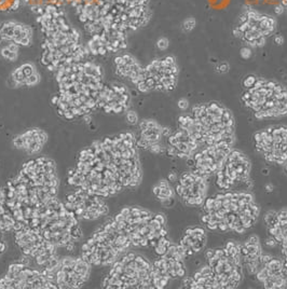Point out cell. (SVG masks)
<instances>
[{"mask_svg":"<svg viewBox=\"0 0 287 289\" xmlns=\"http://www.w3.org/2000/svg\"><path fill=\"white\" fill-rule=\"evenodd\" d=\"M151 0H66L89 37L128 36L151 20Z\"/></svg>","mask_w":287,"mask_h":289,"instance_id":"6da1fadb","label":"cell"},{"mask_svg":"<svg viewBox=\"0 0 287 289\" xmlns=\"http://www.w3.org/2000/svg\"><path fill=\"white\" fill-rule=\"evenodd\" d=\"M57 92L51 103L56 113L66 121L87 118L98 110L104 87V70L99 64L82 60L55 72Z\"/></svg>","mask_w":287,"mask_h":289,"instance_id":"7a4b0ae2","label":"cell"},{"mask_svg":"<svg viewBox=\"0 0 287 289\" xmlns=\"http://www.w3.org/2000/svg\"><path fill=\"white\" fill-rule=\"evenodd\" d=\"M58 188L55 162L40 157L26 162L3 190L9 211L21 228H25L34 211L57 198Z\"/></svg>","mask_w":287,"mask_h":289,"instance_id":"3957f363","label":"cell"},{"mask_svg":"<svg viewBox=\"0 0 287 289\" xmlns=\"http://www.w3.org/2000/svg\"><path fill=\"white\" fill-rule=\"evenodd\" d=\"M41 33L40 62L55 73L65 66L87 60L89 52L82 36L67 17L64 7L46 4L33 11Z\"/></svg>","mask_w":287,"mask_h":289,"instance_id":"277c9868","label":"cell"},{"mask_svg":"<svg viewBox=\"0 0 287 289\" xmlns=\"http://www.w3.org/2000/svg\"><path fill=\"white\" fill-rule=\"evenodd\" d=\"M67 182L74 188L104 198L123 190L98 140L80 152L76 166L69 171Z\"/></svg>","mask_w":287,"mask_h":289,"instance_id":"5b68a950","label":"cell"},{"mask_svg":"<svg viewBox=\"0 0 287 289\" xmlns=\"http://www.w3.org/2000/svg\"><path fill=\"white\" fill-rule=\"evenodd\" d=\"M27 228L40 232L57 248H72L82 238L79 219L58 198L33 211Z\"/></svg>","mask_w":287,"mask_h":289,"instance_id":"8992f818","label":"cell"},{"mask_svg":"<svg viewBox=\"0 0 287 289\" xmlns=\"http://www.w3.org/2000/svg\"><path fill=\"white\" fill-rule=\"evenodd\" d=\"M132 246L128 234L112 217L94 232L81 247V257L92 266L111 265Z\"/></svg>","mask_w":287,"mask_h":289,"instance_id":"52a82bcc","label":"cell"},{"mask_svg":"<svg viewBox=\"0 0 287 289\" xmlns=\"http://www.w3.org/2000/svg\"><path fill=\"white\" fill-rule=\"evenodd\" d=\"M109 157L123 189L136 188L141 181V168L137 153L136 137L125 132L99 140Z\"/></svg>","mask_w":287,"mask_h":289,"instance_id":"ba28073f","label":"cell"},{"mask_svg":"<svg viewBox=\"0 0 287 289\" xmlns=\"http://www.w3.org/2000/svg\"><path fill=\"white\" fill-rule=\"evenodd\" d=\"M114 219L128 234L132 246L153 248L162 236L168 235L165 217L141 207H124Z\"/></svg>","mask_w":287,"mask_h":289,"instance_id":"9c48e42d","label":"cell"},{"mask_svg":"<svg viewBox=\"0 0 287 289\" xmlns=\"http://www.w3.org/2000/svg\"><path fill=\"white\" fill-rule=\"evenodd\" d=\"M104 288H152V265L141 255L124 252L111 265Z\"/></svg>","mask_w":287,"mask_h":289,"instance_id":"30bf717a","label":"cell"},{"mask_svg":"<svg viewBox=\"0 0 287 289\" xmlns=\"http://www.w3.org/2000/svg\"><path fill=\"white\" fill-rule=\"evenodd\" d=\"M242 101L257 119L286 116L287 87L276 81L258 78L254 87L242 94Z\"/></svg>","mask_w":287,"mask_h":289,"instance_id":"8fae6325","label":"cell"},{"mask_svg":"<svg viewBox=\"0 0 287 289\" xmlns=\"http://www.w3.org/2000/svg\"><path fill=\"white\" fill-rule=\"evenodd\" d=\"M14 241L24 256L33 259L38 268L54 282V274L61 260L57 247L47 241L39 231L27 227L14 232Z\"/></svg>","mask_w":287,"mask_h":289,"instance_id":"7c38bea8","label":"cell"},{"mask_svg":"<svg viewBox=\"0 0 287 289\" xmlns=\"http://www.w3.org/2000/svg\"><path fill=\"white\" fill-rule=\"evenodd\" d=\"M276 28V19L255 9L246 8L240 14L233 28V35L248 48H261L266 44L267 39L275 33Z\"/></svg>","mask_w":287,"mask_h":289,"instance_id":"4fadbf2b","label":"cell"},{"mask_svg":"<svg viewBox=\"0 0 287 289\" xmlns=\"http://www.w3.org/2000/svg\"><path fill=\"white\" fill-rule=\"evenodd\" d=\"M178 72L177 63L173 56L155 58L144 67L141 80L135 87L141 93L172 91L177 85Z\"/></svg>","mask_w":287,"mask_h":289,"instance_id":"5bb4252c","label":"cell"},{"mask_svg":"<svg viewBox=\"0 0 287 289\" xmlns=\"http://www.w3.org/2000/svg\"><path fill=\"white\" fill-rule=\"evenodd\" d=\"M57 289L40 269H34L23 262L9 265L6 275L0 278V289Z\"/></svg>","mask_w":287,"mask_h":289,"instance_id":"9a60e30c","label":"cell"},{"mask_svg":"<svg viewBox=\"0 0 287 289\" xmlns=\"http://www.w3.org/2000/svg\"><path fill=\"white\" fill-rule=\"evenodd\" d=\"M64 204L79 220H96L109 213L104 198L81 189L74 188V191L66 195Z\"/></svg>","mask_w":287,"mask_h":289,"instance_id":"2e32d148","label":"cell"},{"mask_svg":"<svg viewBox=\"0 0 287 289\" xmlns=\"http://www.w3.org/2000/svg\"><path fill=\"white\" fill-rule=\"evenodd\" d=\"M249 171L250 162L245 154L239 150H231L216 171V185L221 190L229 191L236 184L247 182Z\"/></svg>","mask_w":287,"mask_h":289,"instance_id":"e0dca14e","label":"cell"},{"mask_svg":"<svg viewBox=\"0 0 287 289\" xmlns=\"http://www.w3.org/2000/svg\"><path fill=\"white\" fill-rule=\"evenodd\" d=\"M92 265L82 257H65L61 259L54 274V283L61 289L80 288L87 283Z\"/></svg>","mask_w":287,"mask_h":289,"instance_id":"ac0fdd59","label":"cell"},{"mask_svg":"<svg viewBox=\"0 0 287 289\" xmlns=\"http://www.w3.org/2000/svg\"><path fill=\"white\" fill-rule=\"evenodd\" d=\"M131 100L130 90L124 84L119 82L104 84L99 96L98 110L111 114L123 113L128 110Z\"/></svg>","mask_w":287,"mask_h":289,"instance_id":"d6986e66","label":"cell"},{"mask_svg":"<svg viewBox=\"0 0 287 289\" xmlns=\"http://www.w3.org/2000/svg\"><path fill=\"white\" fill-rule=\"evenodd\" d=\"M207 184L205 178L186 171L182 174L176 184V193L189 206H200L204 203Z\"/></svg>","mask_w":287,"mask_h":289,"instance_id":"ffe728a7","label":"cell"},{"mask_svg":"<svg viewBox=\"0 0 287 289\" xmlns=\"http://www.w3.org/2000/svg\"><path fill=\"white\" fill-rule=\"evenodd\" d=\"M0 35L2 41L14 43L21 48H27L33 44L34 29L30 25L23 22L8 20L0 23Z\"/></svg>","mask_w":287,"mask_h":289,"instance_id":"44dd1931","label":"cell"},{"mask_svg":"<svg viewBox=\"0 0 287 289\" xmlns=\"http://www.w3.org/2000/svg\"><path fill=\"white\" fill-rule=\"evenodd\" d=\"M48 141V134L46 131L39 127H33L16 135L13 138L12 144L19 150L28 154H37L43 149Z\"/></svg>","mask_w":287,"mask_h":289,"instance_id":"7402d4cb","label":"cell"},{"mask_svg":"<svg viewBox=\"0 0 287 289\" xmlns=\"http://www.w3.org/2000/svg\"><path fill=\"white\" fill-rule=\"evenodd\" d=\"M114 72L118 77L128 80L134 87L141 80L144 67L130 53H120L114 60Z\"/></svg>","mask_w":287,"mask_h":289,"instance_id":"603a6c76","label":"cell"},{"mask_svg":"<svg viewBox=\"0 0 287 289\" xmlns=\"http://www.w3.org/2000/svg\"><path fill=\"white\" fill-rule=\"evenodd\" d=\"M10 80L15 87H34L41 81V76L34 63H24L10 73Z\"/></svg>","mask_w":287,"mask_h":289,"instance_id":"cb8c5ba5","label":"cell"},{"mask_svg":"<svg viewBox=\"0 0 287 289\" xmlns=\"http://www.w3.org/2000/svg\"><path fill=\"white\" fill-rule=\"evenodd\" d=\"M163 137V126L155 120H143L139 122V135L136 137V146L137 148L149 150L151 146L159 144Z\"/></svg>","mask_w":287,"mask_h":289,"instance_id":"d4e9b609","label":"cell"},{"mask_svg":"<svg viewBox=\"0 0 287 289\" xmlns=\"http://www.w3.org/2000/svg\"><path fill=\"white\" fill-rule=\"evenodd\" d=\"M206 244V234L205 230L201 227L187 228L180 238V243L186 251L187 257L199 252L204 248Z\"/></svg>","mask_w":287,"mask_h":289,"instance_id":"484cf974","label":"cell"},{"mask_svg":"<svg viewBox=\"0 0 287 289\" xmlns=\"http://www.w3.org/2000/svg\"><path fill=\"white\" fill-rule=\"evenodd\" d=\"M22 229L15 218L10 213L6 203V194L4 190L0 188V231L13 232Z\"/></svg>","mask_w":287,"mask_h":289,"instance_id":"4316f807","label":"cell"},{"mask_svg":"<svg viewBox=\"0 0 287 289\" xmlns=\"http://www.w3.org/2000/svg\"><path fill=\"white\" fill-rule=\"evenodd\" d=\"M153 194L161 203L165 200L174 198V191L172 187L169 186L168 180H161L158 182L153 187Z\"/></svg>","mask_w":287,"mask_h":289,"instance_id":"83f0119b","label":"cell"},{"mask_svg":"<svg viewBox=\"0 0 287 289\" xmlns=\"http://www.w3.org/2000/svg\"><path fill=\"white\" fill-rule=\"evenodd\" d=\"M20 48L21 47L16 46L14 43H8L6 46H3L0 50V55L2 56L3 60H6L7 62H15V60L19 58V53H20Z\"/></svg>","mask_w":287,"mask_h":289,"instance_id":"f1b7e54d","label":"cell"},{"mask_svg":"<svg viewBox=\"0 0 287 289\" xmlns=\"http://www.w3.org/2000/svg\"><path fill=\"white\" fill-rule=\"evenodd\" d=\"M24 6L23 0H0V13H12Z\"/></svg>","mask_w":287,"mask_h":289,"instance_id":"f546056e","label":"cell"},{"mask_svg":"<svg viewBox=\"0 0 287 289\" xmlns=\"http://www.w3.org/2000/svg\"><path fill=\"white\" fill-rule=\"evenodd\" d=\"M171 244H172V242L168 240V235L162 236V238L157 242V244L153 246V249H155V254H157L159 257L163 256V255L168 251V247H169Z\"/></svg>","mask_w":287,"mask_h":289,"instance_id":"4dcf8cb0","label":"cell"},{"mask_svg":"<svg viewBox=\"0 0 287 289\" xmlns=\"http://www.w3.org/2000/svg\"><path fill=\"white\" fill-rule=\"evenodd\" d=\"M276 222L284 229V232L287 229V209H282L276 211Z\"/></svg>","mask_w":287,"mask_h":289,"instance_id":"1f68e13d","label":"cell"},{"mask_svg":"<svg viewBox=\"0 0 287 289\" xmlns=\"http://www.w3.org/2000/svg\"><path fill=\"white\" fill-rule=\"evenodd\" d=\"M257 80H258V77H256L255 74H248V76H246L243 79V82H242L244 90L250 89L252 87H254L255 83L257 82Z\"/></svg>","mask_w":287,"mask_h":289,"instance_id":"d6a6232c","label":"cell"},{"mask_svg":"<svg viewBox=\"0 0 287 289\" xmlns=\"http://www.w3.org/2000/svg\"><path fill=\"white\" fill-rule=\"evenodd\" d=\"M196 25V22L193 17H188L182 22V30L186 31V33H190L191 30H193L194 27Z\"/></svg>","mask_w":287,"mask_h":289,"instance_id":"836d02e7","label":"cell"},{"mask_svg":"<svg viewBox=\"0 0 287 289\" xmlns=\"http://www.w3.org/2000/svg\"><path fill=\"white\" fill-rule=\"evenodd\" d=\"M125 113H126L125 118H126V121H128V124H131V125H135V124L138 123V116H137V113L135 111L128 110Z\"/></svg>","mask_w":287,"mask_h":289,"instance_id":"e575fe53","label":"cell"},{"mask_svg":"<svg viewBox=\"0 0 287 289\" xmlns=\"http://www.w3.org/2000/svg\"><path fill=\"white\" fill-rule=\"evenodd\" d=\"M263 220H264V223L267 225V227L273 225V223L276 221V211H268V213L264 215Z\"/></svg>","mask_w":287,"mask_h":289,"instance_id":"d590c367","label":"cell"},{"mask_svg":"<svg viewBox=\"0 0 287 289\" xmlns=\"http://www.w3.org/2000/svg\"><path fill=\"white\" fill-rule=\"evenodd\" d=\"M157 47L159 50H161V51H164V50H166L168 48V40L166 39V38L164 37H161L159 40L157 41Z\"/></svg>","mask_w":287,"mask_h":289,"instance_id":"8d00e7d4","label":"cell"},{"mask_svg":"<svg viewBox=\"0 0 287 289\" xmlns=\"http://www.w3.org/2000/svg\"><path fill=\"white\" fill-rule=\"evenodd\" d=\"M7 248H8V245H7L6 241H4L3 236H2V231H0V257H1V255H3L6 252Z\"/></svg>","mask_w":287,"mask_h":289,"instance_id":"74e56055","label":"cell"},{"mask_svg":"<svg viewBox=\"0 0 287 289\" xmlns=\"http://www.w3.org/2000/svg\"><path fill=\"white\" fill-rule=\"evenodd\" d=\"M250 55H252V50H250V48H248V47H245V48H243V49L241 50V56L243 58L247 60V58L250 57Z\"/></svg>","mask_w":287,"mask_h":289,"instance_id":"f35d334b","label":"cell"},{"mask_svg":"<svg viewBox=\"0 0 287 289\" xmlns=\"http://www.w3.org/2000/svg\"><path fill=\"white\" fill-rule=\"evenodd\" d=\"M217 69H218V71L221 72V73H225V72L229 71V65H228L227 63H222V64L219 65Z\"/></svg>","mask_w":287,"mask_h":289,"instance_id":"ab89813d","label":"cell"},{"mask_svg":"<svg viewBox=\"0 0 287 289\" xmlns=\"http://www.w3.org/2000/svg\"><path fill=\"white\" fill-rule=\"evenodd\" d=\"M178 106H179L180 109H186V108L188 107V101H187L186 99H180V100L178 101Z\"/></svg>","mask_w":287,"mask_h":289,"instance_id":"60d3db41","label":"cell"},{"mask_svg":"<svg viewBox=\"0 0 287 289\" xmlns=\"http://www.w3.org/2000/svg\"><path fill=\"white\" fill-rule=\"evenodd\" d=\"M175 179H176V176H174V174H171V175H169V177H168L169 181H175Z\"/></svg>","mask_w":287,"mask_h":289,"instance_id":"b9f144b4","label":"cell"},{"mask_svg":"<svg viewBox=\"0 0 287 289\" xmlns=\"http://www.w3.org/2000/svg\"><path fill=\"white\" fill-rule=\"evenodd\" d=\"M282 6L285 10H287V0H282Z\"/></svg>","mask_w":287,"mask_h":289,"instance_id":"7bdbcfd3","label":"cell"},{"mask_svg":"<svg viewBox=\"0 0 287 289\" xmlns=\"http://www.w3.org/2000/svg\"><path fill=\"white\" fill-rule=\"evenodd\" d=\"M2 42V39H1V35H0V43Z\"/></svg>","mask_w":287,"mask_h":289,"instance_id":"ee69618b","label":"cell"},{"mask_svg":"<svg viewBox=\"0 0 287 289\" xmlns=\"http://www.w3.org/2000/svg\"><path fill=\"white\" fill-rule=\"evenodd\" d=\"M285 171H286V173H287V165L285 166Z\"/></svg>","mask_w":287,"mask_h":289,"instance_id":"f6af8a7d","label":"cell"}]
</instances>
